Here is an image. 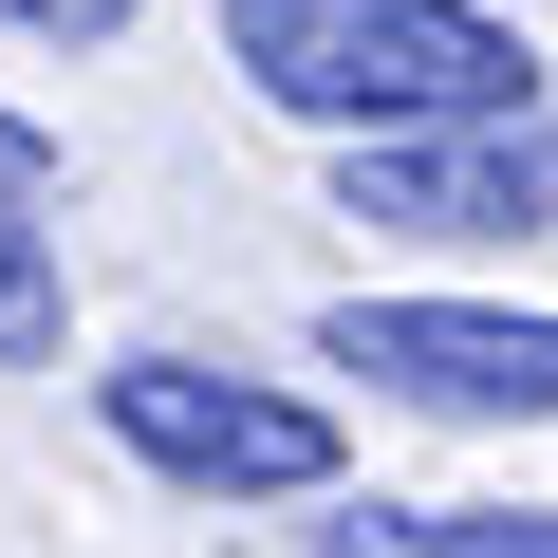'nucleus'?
Segmentation results:
<instances>
[{
	"instance_id": "nucleus-4",
	"label": "nucleus",
	"mask_w": 558,
	"mask_h": 558,
	"mask_svg": "<svg viewBox=\"0 0 558 558\" xmlns=\"http://www.w3.org/2000/svg\"><path fill=\"white\" fill-rule=\"evenodd\" d=\"M336 205H354V223H410V242H539V223H558V112L336 149Z\"/></svg>"
},
{
	"instance_id": "nucleus-1",
	"label": "nucleus",
	"mask_w": 558,
	"mask_h": 558,
	"mask_svg": "<svg viewBox=\"0 0 558 558\" xmlns=\"http://www.w3.org/2000/svg\"><path fill=\"white\" fill-rule=\"evenodd\" d=\"M223 75L260 112H299L336 149H391V131H484V112H539L521 75V20L502 0H223Z\"/></svg>"
},
{
	"instance_id": "nucleus-6",
	"label": "nucleus",
	"mask_w": 558,
	"mask_h": 558,
	"mask_svg": "<svg viewBox=\"0 0 558 558\" xmlns=\"http://www.w3.org/2000/svg\"><path fill=\"white\" fill-rule=\"evenodd\" d=\"M317 558H558V502H354Z\"/></svg>"
},
{
	"instance_id": "nucleus-2",
	"label": "nucleus",
	"mask_w": 558,
	"mask_h": 558,
	"mask_svg": "<svg viewBox=\"0 0 558 558\" xmlns=\"http://www.w3.org/2000/svg\"><path fill=\"white\" fill-rule=\"evenodd\" d=\"M94 410L186 502H317L336 484V410L317 391H260V373H205V354H131V373H94Z\"/></svg>"
},
{
	"instance_id": "nucleus-7",
	"label": "nucleus",
	"mask_w": 558,
	"mask_h": 558,
	"mask_svg": "<svg viewBox=\"0 0 558 558\" xmlns=\"http://www.w3.org/2000/svg\"><path fill=\"white\" fill-rule=\"evenodd\" d=\"M20 38H57V57H94V38H131V0H0Z\"/></svg>"
},
{
	"instance_id": "nucleus-3",
	"label": "nucleus",
	"mask_w": 558,
	"mask_h": 558,
	"mask_svg": "<svg viewBox=\"0 0 558 558\" xmlns=\"http://www.w3.org/2000/svg\"><path fill=\"white\" fill-rule=\"evenodd\" d=\"M317 354L373 373L391 410H447V428H539L558 410V317H484V299H336Z\"/></svg>"
},
{
	"instance_id": "nucleus-5",
	"label": "nucleus",
	"mask_w": 558,
	"mask_h": 558,
	"mask_svg": "<svg viewBox=\"0 0 558 558\" xmlns=\"http://www.w3.org/2000/svg\"><path fill=\"white\" fill-rule=\"evenodd\" d=\"M38 186H57V149L0 112V373H57V354H75V279H57V223H38Z\"/></svg>"
}]
</instances>
